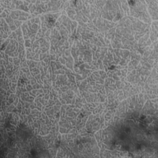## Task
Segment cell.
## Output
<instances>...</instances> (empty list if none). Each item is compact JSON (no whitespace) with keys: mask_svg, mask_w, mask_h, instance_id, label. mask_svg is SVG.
<instances>
[{"mask_svg":"<svg viewBox=\"0 0 158 158\" xmlns=\"http://www.w3.org/2000/svg\"><path fill=\"white\" fill-rule=\"evenodd\" d=\"M142 116L141 118L127 117L121 118L109 128V136L112 144L120 145L125 149L128 143H148L153 138V126L148 123Z\"/></svg>","mask_w":158,"mask_h":158,"instance_id":"6da1fadb","label":"cell"}]
</instances>
